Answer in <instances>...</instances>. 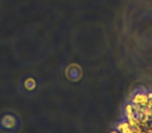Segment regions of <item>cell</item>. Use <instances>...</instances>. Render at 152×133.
<instances>
[{
	"label": "cell",
	"mask_w": 152,
	"mask_h": 133,
	"mask_svg": "<svg viewBox=\"0 0 152 133\" xmlns=\"http://www.w3.org/2000/svg\"><path fill=\"white\" fill-rule=\"evenodd\" d=\"M110 133H120V132H119L118 130H116V131H112V132H110Z\"/></svg>",
	"instance_id": "277c9868"
},
{
	"label": "cell",
	"mask_w": 152,
	"mask_h": 133,
	"mask_svg": "<svg viewBox=\"0 0 152 133\" xmlns=\"http://www.w3.org/2000/svg\"><path fill=\"white\" fill-rule=\"evenodd\" d=\"M124 116H125V118H126V120H129V118H133V116H135L134 109H133L132 103H129V104H127V105L125 106Z\"/></svg>",
	"instance_id": "3957f363"
},
{
	"label": "cell",
	"mask_w": 152,
	"mask_h": 133,
	"mask_svg": "<svg viewBox=\"0 0 152 133\" xmlns=\"http://www.w3.org/2000/svg\"><path fill=\"white\" fill-rule=\"evenodd\" d=\"M148 100H149L148 99V95L146 93H144V92H137V93L134 94V96H133L132 102H131V103L137 104V105L144 107V106H146V104H147Z\"/></svg>",
	"instance_id": "6da1fadb"
},
{
	"label": "cell",
	"mask_w": 152,
	"mask_h": 133,
	"mask_svg": "<svg viewBox=\"0 0 152 133\" xmlns=\"http://www.w3.org/2000/svg\"><path fill=\"white\" fill-rule=\"evenodd\" d=\"M117 130L120 133H134L133 132V128L127 122V120H124L119 123L118 126H117Z\"/></svg>",
	"instance_id": "7a4b0ae2"
}]
</instances>
